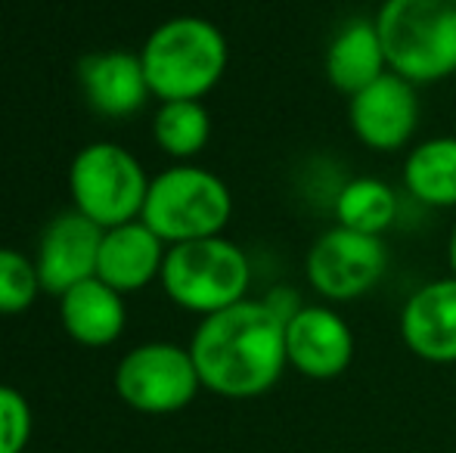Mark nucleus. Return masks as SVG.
Wrapping results in <instances>:
<instances>
[{
    "mask_svg": "<svg viewBox=\"0 0 456 453\" xmlns=\"http://www.w3.org/2000/svg\"><path fill=\"white\" fill-rule=\"evenodd\" d=\"M397 212H401V199L379 177H354L332 199L336 224L366 236H382L385 230L395 227Z\"/></svg>",
    "mask_w": 456,
    "mask_h": 453,
    "instance_id": "18",
    "label": "nucleus"
},
{
    "mask_svg": "<svg viewBox=\"0 0 456 453\" xmlns=\"http://www.w3.org/2000/svg\"><path fill=\"white\" fill-rule=\"evenodd\" d=\"M78 81L87 106L109 118H127L143 109V103L152 97L140 56L121 50L85 56L78 66Z\"/></svg>",
    "mask_w": 456,
    "mask_h": 453,
    "instance_id": "13",
    "label": "nucleus"
},
{
    "mask_svg": "<svg viewBox=\"0 0 456 453\" xmlns=\"http://www.w3.org/2000/svg\"><path fill=\"white\" fill-rule=\"evenodd\" d=\"M388 271V248L382 236L330 227L314 239L305 258L311 289L330 304L363 298Z\"/></svg>",
    "mask_w": 456,
    "mask_h": 453,
    "instance_id": "8",
    "label": "nucleus"
},
{
    "mask_svg": "<svg viewBox=\"0 0 456 453\" xmlns=\"http://www.w3.org/2000/svg\"><path fill=\"white\" fill-rule=\"evenodd\" d=\"M326 81L345 97H354L363 87L388 72L382 37H379L376 19H348L332 35L323 56Z\"/></svg>",
    "mask_w": 456,
    "mask_h": 453,
    "instance_id": "15",
    "label": "nucleus"
},
{
    "mask_svg": "<svg viewBox=\"0 0 456 453\" xmlns=\"http://www.w3.org/2000/svg\"><path fill=\"white\" fill-rule=\"evenodd\" d=\"M152 137L159 150L175 158H192L205 150L211 137V118L202 100H171L162 103L152 121Z\"/></svg>",
    "mask_w": 456,
    "mask_h": 453,
    "instance_id": "19",
    "label": "nucleus"
},
{
    "mask_svg": "<svg viewBox=\"0 0 456 453\" xmlns=\"http://www.w3.org/2000/svg\"><path fill=\"white\" fill-rule=\"evenodd\" d=\"M202 388L190 348L150 342L127 351L115 369V392L131 410L165 417L192 404Z\"/></svg>",
    "mask_w": 456,
    "mask_h": 453,
    "instance_id": "7",
    "label": "nucleus"
},
{
    "mask_svg": "<svg viewBox=\"0 0 456 453\" xmlns=\"http://www.w3.org/2000/svg\"><path fill=\"white\" fill-rule=\"evenodd\" d=\"M41 292L35 261L12 248H0V314H22Z\"/></svg>",
    "mask_w": 456,
    "mask_h": 453,
    "instance_id": "20",
    "label": "nucleus"
},
{
    "mask_svg": "<svg viewBox=\"0 0 456 453\" xmlns=\"http://www.w3.org/2000/svg\"><path fill=\"white\" fill-rule=\"evenodd\" d=\"M286 360L317 382L338 379L354 360V333L330 304H305L286 320Z\"/></svg>",
    "mask_w": 456,
    "mask_h": 453,
    "instance_id": "10",
    "label": "nucleus"
},
{
    "mask_svg": "<svg viewBox=\"0 0 456 453\" xmlns=\"http://www.w3.org/2000/svg\"><path fill=\"white\" fill-rule=\"evenodd\" d=\"M388 72L410 85L456 75V0H385L376 12Z\"/></svg>",
    "mask_w": 456,
    "mask_h": 453,
    "instance_id": "2",
    "label": "nucleus"
},
{
    "mask_svg": "<svg viewBox=\"0 0 456 453\" xmlns=\"http://www.w3.org/2000/svg\"><path fill=\"white\" fill-rule=\"evenodd\" d=\"M202 388L221 398H261L280 382L286 360V320L267 302H246L202 317L190 342Z\"/></svg>",
    "mask_w": 456,
    "mask_h": 453,
    "instance_id": "1",
    "label": "nucleus"
},
{
    "mask_svg": "<svg viewBox=\"0 0 456 453\" xmlns=\"http://www.w3.org/2000/svg\"><path fill=\"white\" fill-rule=\"evenodd\" d=\"M60 317L66 333L78 344L106 348L125 329V302H121V292L94 277L72 286L60 298Z\"/></svg>",
    "mask_w": 456,
    "mask_h": 453,
    "instance_id": "16",
    "label": "nucleus"
},
{
    "mask_svg": "<svg viewBox=\"0 0 456 453\" xmlns=\"http://www.w3.org/2000/svg\"><path fill=\"white\" fill-rule=\"evenodd\" d=\"M403 190L428 208H456V137H428L403 158Z\"/></svg>",
    "mask_w": 456,
    "mask_h": 453,
    "instance_id": "17",
    "label": "nucleus"
},
{
    "mask_svg": "<svg viewBox=\"0 0 456 453\" xmlns=\"http://www.w3.org/2000/svg\"><path fill=\"white\" fill-rule=\"evenodd\" d=\"M447 261H451V277H456V221L451 230V239H447Z\"/></svg>",
    "mask_w": 456,
    "mask_h": 453,
    "instance_id": "22",
    "label": "nucleus"
},
{
    "mask_svg": "<svg viewBox=\"0 0 456 453\" xmlns=\"http://www.w3.org/2000/svg\"><path fill=\"white\" fill-rule=\"evenodd\" d=\"M233 214V196L217 174L196 165H177L150 181L143 221L162 242H192L221 236Z\"/></svg>",
    "mask_w": 456,
    "mask_h": 453,
    "instance_id": "5",
    "label": "nucleus"
},
{
    "mask_svg": "<svg viewBox=\"0 0 456 453\" xmlns=\"http://www.w3.org/2000/svg\"><path fill=\"white\" fill-rule=\"evenodd\" d=\"M102 233L106 230L87 221L81 212H62L56 221H50L35 258L41 289L62 298L72 286L94 279L96 264H100Z\"/></svg>",
    "mask_w": 456,
    "mask_h": 453,
    "instance_id": "11",
    "label": "nucleus"
},
{
    "mask_svg": "<svg viewBox=\"0 0 456 453\" xmlns=\"http://www.w3.org/2000/svg\"><path fill=\"white\" fill-rule=\"evenodd\" d=\"M69 187L75 212L102 230L140 221L150 193V181L140 162L118 143L85 146L69 171Z\"/></svg>",
    "mask_w": 456,
    "mask_h": 453,
    "instance_id": "6",
    "label": "nucleus"
},
{
    "mask_svg": "<svg viewBox=\"0 0 456 453\" xmlns=\"http://www.w3.org/2000/svg\"><path fill=\"white\" fill-rule=\"evenodd\" d=\"M165 255V242L143 221H131L102 233L96 277L115 292H137L162 277Z\"/></svg>",
    "mask_w": 456,
    "mask_h": 453,
    "instance_id": "14",
    "label": "nucleus"
},
{
    "mask_svg": "<svg viewBox=\"0 0 456 453\" xmlns=\"http://www.w3.org/2000/svg\"><path fill=\"white\" fill-rule=\"evenodd\" d=\"M348 125L370 152H401L419 127L416 85L385 72L348 100Z\"/></svg>",
    "mask_w": 456,
    "mask_h": 453,
    "instance_id": "9",
    "label": "nucleus"
},
{
    "mask_svg": "<svg viewBox=\"0 0 456 453\" xmlns=\"http://www.w3.org/2000/svg\"><path fill=\"white\" fill-rule=\"evenodd\" d=\"M227 60V37L215 22L199 16H177L162 22L146 37L140 53L152 97L162 103L202 100L224 78Z\"/></svg>",
    "mask_w": 456,
    "mask_h": 453,
    "instance_id": "3",
    "label": "nucleus"
},
{
    "mask_svg": "<svg viewBox=\"0 0 456 453\" xmlns=\"http://www.w3.org/2000/svg\"><path fill=\"white\" fill-rule=\"evenodd\" d=\"M403 344L426 363H456V277L419 286L401 311Z\"/></svg>",
    "mask_w": 456,
    "mask_h": 453,
    "instance_id": "12",
    "label": "nucleus"
},
{
    "mask_svg": "<svg viewBox=\"0 0 456 453\" xmlns=\"http://www.w3.org/2000/svg\"><path fill=\"white\" fill-rule=\"evenodd\" d=\"M162 286L175 304L208 317L246 302L252 264L246 252L224 236L177 242L165 255Z\"/></svg>",
    "mask_w": 456,
    "mask_h": 453,
    "instance_id": "4",
    "label": "nucleus"
},
{
    "mask_svg": "<svg viewBox=\"0 0 456 453\" xmlns=\"http://www.w3.org/2000/svg\"><path fill=\"white\" fill-rule=\"evenodd\" d=\"M31 438L28 400L10 385H0V453H22Z\"/></svg>",
    "mask_w": 456,
    "mask_h": 453,
    "instance_id": "21",
    "label": "nucleus"
}]
</instances>
